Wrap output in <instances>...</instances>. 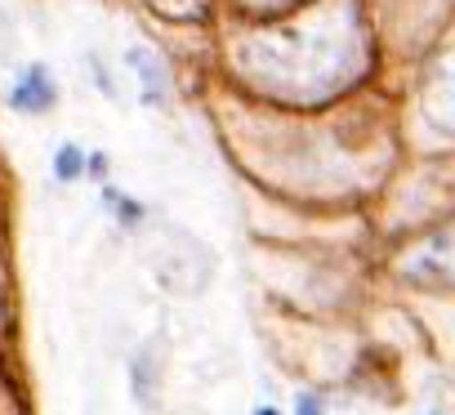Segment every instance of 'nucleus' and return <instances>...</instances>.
Returning <instances> with one entry per match:
<instances>
[{
	"instance_id": "f257e3e1",
	"label": "nucleus",
	"mask_w": 455,
	"mask_h": 415,
	"mask_svg": "<svg viewBox=\"0 0 455 415\" xmlns=\"http://www.w3.org/2000/svg\"><path fill=\"white\" fill-rule=\"evenodd\" d=\"M402 273L411 282H424V286H455V228H442L437 237H428L402 264Z\"/></svg>"
},
{
	"instance_id": "f03ea898",
	"label": "nucleus",
	"mask_w": 455,
	"mask_h": 415,
	"mask_svg": "<svg viewBox=\"0 0 455 415\" xmlns=\"http://www.w3.org/2000/svg\"><path fill=\"white\" fill-rule=\"evenodd\" d=\"M10 103H14L19 112H45V108L54 103V81H50V72H45V68H28V72L19 76Z\"/></svg>"
},
{
	"instance_id": "7ed1b4c3",
	"label": "nucleus",
	"mask_w": 455,
	"mask_h": 415,
	"mask_svg": "<svg viewBox=\"0 0 455 415\" xmlns=\"http://www.w3.org/2000/svg\"><path fill=\"white\" fill-rule=\"evenodd\" d=\"M428 112L437 116L442 130H455V54L437 68L433 90H428Z\"/></svg>"
},
{
	"instance_id": "20e7f679",
	"label": "nucleus",
	"mask_w": 455,
	"mask_h": 415,
	"mask_svg": "<svg viewBox=\"0 0 455 415\" xmlns=\"http://www.w3.org/2000/svg\"><path fill=\"white\" fill-rule=\"evenodd\" d=\"M134 63H139V76L152 85V90H148V103H152V99L161 103V99H165V76L156 72V63H148V54H134Z\"/></svg>"
},
{
	"instance_id": "39448f33",
	"label": "nucleus",
	"mask_w": 455,
	"mask_h": 415,
	"mask_svg": "<svg viewBox=\"0 0 455 415\" xmlns=\"http://www.w3.org/2000/svg\"><path fill=\"white\" fill-rule=\"evenodd\" d=\"M81 165H85L81 148H76V143H68V148L59 152V165H54V170H59V179H76V174H81Z\"/></svg>"
},
{
	"instance_id": "423d86ee",
	"label": "nucleus",
	"mask_w": 455,
	"mask_h": 415,
	"mask_svg": "<svg viewBox=\"0 0 455 415\" xmlns=\"http://www.w3.org/2000/svg\"><path fill=\"white\" fill-rule=\"evenodd\" d=\"M299 415H322V406L313 397H299Z\"/></svg>"
},
{
	"instance_id": "0eeeda50",
	"label": "nucleus",
	"mask_w": 455,
	"mask_h": 415,
	"mask_svg": "<svg viewBox=\"0 0 455 415\" xmlns=\"http://www.w3.org/2000/svg\"><path fill=\"white\" fill-rule=\"evenodd\" d=\"M255 415H282V411H277V406H259Z\"/></svg>"
}]
</instances>
